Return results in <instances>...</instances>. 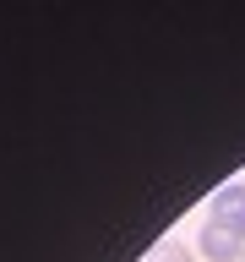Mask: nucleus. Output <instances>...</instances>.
Returning a JSON list of instances; mask_svg holds the SVG:
<instances>
[{
    "label": "nucleus",
    "instance_id": "obj_3",
    "mask_svg": "<svg viewBox=\"0 0 245 262\" xmlns=\"http://www.w3.org/2000/svg\"><path fill=\"white\" fill-rule=\"evenodd\" d=\"M147 262H196V251H191L185 241H175V235H169V241H158L153 251H147Z\"/></svg>",
    "mask_w": 245,
    "mask_h": 262
},
{
    "label": "nucleus",
    "instance_id": "obj_4",
    "mask_svg": "<svg viewBox=\"0 0 245 262\" xmlns=\"http://www.w3.org/2000/svg\"><path fill=\"white\" fill-rule=\"evenodd\" d=\"M240 262H245V257H240Z\"/></svg>",
    "mask_w": 245,
    "mask_h": 262
},
{
    "label": "nucleus",
    "instance_id": "obj_1",
    "mask_svg": "<svg viewBox=\"0 0 245 262\" xmlns=\"http://www.w3.org/2000/svg\"><path fill=\"white\" fill-rule=\"evenodd\" d=\"M196 251H202L207 262H240V257H245V241H240L229 224L207 219V224H202V235H196Z\"/></svg>",
    "mask_w": 245,
    "mask_h": 262
},
{
    "label": "nucleus",
    "instance_id": "obj_2",
    "mask_svg": "<svg viewBox=\"0 0 245 262\" xmlns=\"http://www.w3.org/2000/svg\"><path fill=\"white\" fill-rule=\"evenodd\" d=\"M212 219L229 224V229L245 241V180H234V186H224V191L212 196Z\"/></svg>",
    "mask_w": 245,
    "mask_h": 262
}]
</instances>
